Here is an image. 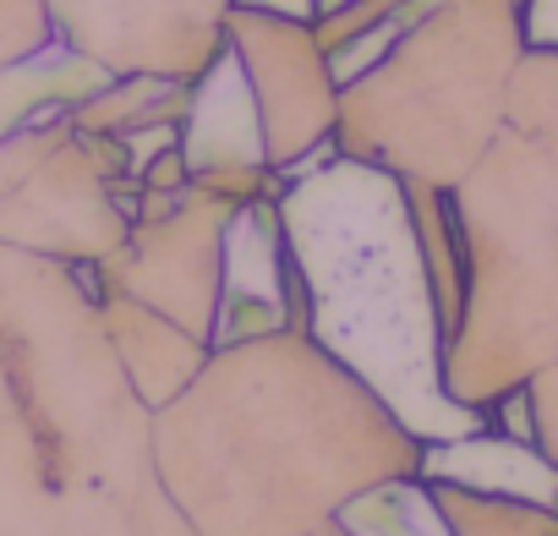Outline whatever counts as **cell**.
Here are the masks:
<instances>
[{"label":"cell","instance_id":"obj_1","mask_svg":"<svg viewBox=\"0 0 558 536\" xmlns=\"http://www.w3.org/2000/svg\"><path fill=\"white\" fill-rule=\"evenodd\" d=\"M422 438L307 329L214 345L154 411L165 492L197 536H313L351 498L422 471Z\"/></svg>","mask_w":558,"mask_h":536},{"label":"cell","instance_id":"obj_2","mask_svg":"<svg viewBox=\"0 0 558 536\" xmlns=\"http://www.w3.org/2000/svg\"><path fill=\"white\" fill-rule=\"evenodd\" d=\"M0 536H197L154 460V405L94 263L0 241Z\"/></svg>","mask_w":558,"mask_h":536},{"label":"cell","instance_id":"obj_3","mask_svg":"<svg viewBox=\"0 0 558 536\" xmlns=\"http://www.w3.org/2000/svg\"><path fill=\"white\" fill-rule=\"evenodd\" d=\"M291 268L307 329L351 367L422 443H454L493 427L444 389V307L411 203V181L384 165L329 154L279 186Z\"/></svg>","mask_w":558,"mask_h":536},{"label":"cell","instance_id":"obj_4","mask_svg":"<svg viewBox=\"0 0 558 536\" xmlns=\"http://www.w3.org/2000/svg\"><path fill=\"white\" fill-rule=\"evenodd\" d=\"M460 318L444 389L482 411L558 362V50H525L487 154L449 186Z\"/></svg>","mask_w":558,"mask_h":536},{"label":"cell","instance_id":"obj_5","mask_svg":"<svg viewBox=\"0 0 558 536\" xmlns=\"http://www.w3.org/2000/svg\"><path fill=\"white\" fill-rule=\"evenodd\" d=\"M110 83L77 56L50 0H0V241L61 263L110 257L137 214L121 137H94L77 110Z\"/></svg>","mask_w":558,"mask_h":536},{"label":"cell","instance_id":"obj_6","mask_svg":"<svg viewBox=\"0 0 558 536\" xmlns=\"http://www.w3.org/2000/svg\"><path fill=\"white\" fill-rule=\"evenodd\" d=\"M520 56V0H433L362 77L340 83L335 148L449 192L498 137Z\"/></svg>","mask_w":558,"mask_h":536},{"label":"cell","instance_id":"obj_7","mask_svg":"<svg viewBox=\"0 0 558 536\" xmlns=\"http://www.w3.org/2000/svg\"><path fill=\"white\" fill-rule=\"evenodd\" d=\"M230 208H235L230 197H214L192 181L181 192H137L126 241L94 263L99 296L105 291L132 296L208 345L219 313V280H225Z\"/></svg>","mask_w":558,"mask_h":536},{"label":"cell","instance_id":"obj_8","mask_svg":"<svg viewBox=\"0 0 558 536\" xmlns=\"http://www.w3.org/2000/svg\"><path fill=\"white\" fill-rule=\"evenodd\" d=\"M225 39L246 66V83H252V99L263 115L268 165L286 175V170H302V165H318L324 154H335L340 83L329 72L318 28L296 23V17L230 7Z\"/></svg>","mask_w":558,"mask_h":536},{"label":"cell","instance_id":"obj_9","mask_svg":"<svg viewBox=\"0 0 558 536\" xmlns=\"http://www.w3.org/2000/svg\"><path fill=\"white\" fill-rule=\"evenodd\" d=\"M235 0H50L61 39L110 77H197Z\"/></svg>","mask_w":558,"mask_h":536},{"label":"cell","instance_id":"obj_10","mask_svg":"<svg viewBox=\"0 0 558 536\" xmlns=\"http://www.w3.org/2000/svg\"><path fill=\"white\" fill-rule=\"evenodd\" d=\"M181 154H186V175L192 186L246 203L263 192H279V170L268 165V143H263V115L246 83L241 56L225 50L192 77V105L181 115Z\"/></svg>","mask_w":558,"mask_h":536},{"label":"cell","instance_id":"obj_11","mask_svg":"<svg viewBox=\"0 0 558 536\" xmlns=\"http://www.w3.org/2000/svg\"><path fill=\"white\" fill-rule=\"evenodd\" d=\"M296 313H302V291H296L286 224H279V192L246 197L225 219V280H219V313H214L208 351L291 329Z\"/></svg>","mask_w":558,"mask_h":536},{"label":"cell","instance_id":"obj_12","mask_svg":"<svg viewBox=\"0 0 558 536\" xmlns=\"http://www.w3.org/2000/svg\"><path fill=\"white\" fill-rule=\"evenodd\" d=\"M99 307H105L110 340H116V351H121V367L132 373V389H137L154 411H159L165 400H175V394L197 378V367L208 362V345L192 340L181 324L159 318L154 307H143V302H132V296H116V291H105Z\"/></svg>","mask_w":558,"mask_h":536},{"label":"cell","instance_id":"obj_13","mask_svg":"<svg viewBox=\"0 0 558 536\" xmlns=\"http://www.w3.org/2000/svg\"><path fill=\"white\" fill-rule=\"evenodd\" d=\"M422 482H460L482 492H514V498H542L558 503V465L520 438H504L498 427H482L454 443H427L422 449Z\"/></svg>","mask_w":558,"mask_h":536},{"label":"cell","instance_id":"obj_14","mask_svg":"<svg viewBox=\"0 0 558 536\" xmlns=\"http://www.w3.org/2000/svg\"><path fill=\"white\" fill-rule=\"evenodd\" d=\"M449 536H558V503L514 498V492H482L460 482H427Z\"/></svg>","mask_w":558,"mask_h":536},{"label":"cell","instance_id":"obj_15","mask_svg":"<svg viewBox=\"0 0 558 536\" xmlns=\"http://www.w3.org/2000/svg\"><path fill=\"white\" fill-rule=\"evenodd\" d=\"M351 536H449L433 492L422 476H405V482H384L362 498H351L340 514H335Z\"/></svg>","mask_w":558,"mask_h":536},{"label":"cell","instance_id":"obj_16","mask_svg":"<svg viewBox=\"0 0 558 536\" xmlns=\"http://www.w3.org/2000/svg\"><path fill=\"white\" fill-rule=\"evenodd\" d=\"M520 389H525V405H531V433H536V449L558 465V362L536 367Z\"/></svg>","mask_w":558,"mask_h":536},{"label":"cell","instance_id":"obj_17","mask_svg":"<svg viewBox=\"0 0 558 536\" xmlns=\"http://www.w3.org/2000/svg\"><path fill=\"white\" fill-rule=\"evenodd\" d=\"M525 50H558V0H520Z\"/></svg>","mask_w":558,"mask_h":536},{"label":"cell","instance_id":"obj_18","mask_svg":"<svg viewBox=\"0 0 558 536\" xmlns=\"http://www.w3.org/2000/svg\"><path fill=\"white\" fill-rule=\"evenodd\" d=\"M252 12H274V17H296V23H318V0H235Z\"/></svg>","mask_w":558,"mask_h":536},{"label":"cell","instance_id":"obj_19","mask_svg":"<svg viewBox=\"0 0 558 536\" xmlns=\"http://www.w3.org/2000/svg\"><path fill=\"white\" fill-rule=\"evenodd\" d=\"M313 536H351V531H345V525H340V520H329V525H318V531H313Z\"/></svg>","mask_w":558,"mask_h":536}]
</instances>
